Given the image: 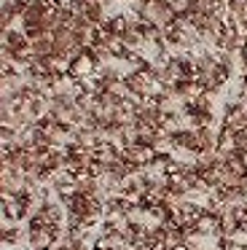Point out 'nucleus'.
Segmentation results:
<instances>
[{
    "mask_svg": "<svg viewBox=\"0 0 247 250\" xmlns=\"http://www.w3.org/2000/svg\"><path fill=\"white\" fill-rule=\"evenodd\" d=\"M100 57H97V51L91 49H83L78 51V54L70 60V78H75V81H86V78L97 76V70H100Z\"/></svg>",
    "mask_w": 247,
    "mask_h": 250,
    "instance_id": "nucleus-1",
    "label": "nucleus"
},
{
    "mask_svg": "<svg viewBox=\"0 0 247 250\" xmlns=\"http://www.w3.org/2000/svg\"><path fill=\"white\" fill-rule=\"evenodd\" d=\"M193 231L204 234V237H218L220 231V210H212V207H204L202 215H199L196 226H193Z\"/></svg>",
    "mask_w": 247,
    "mask_h": 250,
    "instance_id": "nucleus-2",
    "label": "nucleus"
}]
</instances>
